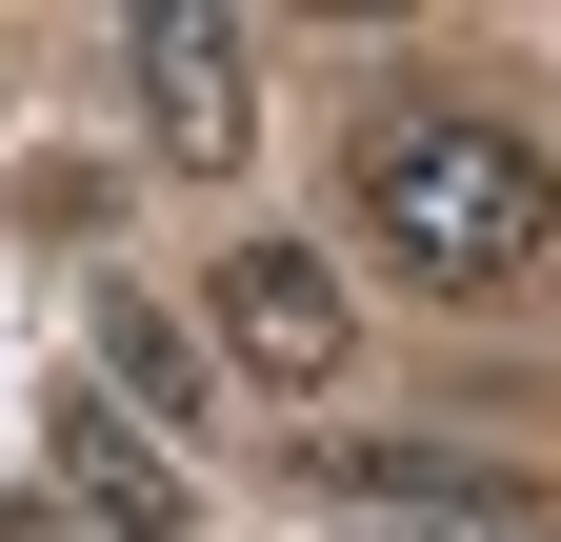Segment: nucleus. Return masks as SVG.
Segmentation results:
<instances>
[{
	"instance_id": "nucleus-1",
	"label": "nucleus",
	"mask_w": 561,
	"mask_h": 542,
	"mask_svg": "<svg viewBox=\"0 0 561 542\" xmlns=\"http://www.w3.org/2000/svg\"><path fill=\"white\" fill-rule=\"evenodd\" d=\"M362 241L401 261V282H442V302H481V282H522V261L561 241V161L522 142V121H362Z\"/></svg>"
},
{
	"instance_id": "nucleus-2",
	"label": "nucleus",
	"mask_w": 561,
	"mask_h": 542,
	"mask_svg": "<svg viewBox=\"0 0 561 542\" xmlns=\"http://www.w3.org/2000/svg\"><path fill=\"white\" fill-rule=\"evenodd\" d=\"M221 342L261 382H341V342H362V321H341V261L321 241H221Z\"/></svg>"
},
{
	"instance_id": "nucleus-3",
	"label": "nucleus",
	"mask_w": 561,
	"mask_h": 542,
	"mask_svg": "<svg viewBox=\"0 0 561 542\" xmlns=\"http://www.w3.org/2000/svg\"><path fill=\"white\" fill-rule=\"evenodd\" d=\"M140 121H161V161H241V41L201 21V0L140 21Z\"/></svg>"
},
{
	"instance_id": "nucleus-4",
	"label": "nucleus",
	"mask_w": 561,
	"mask_h": 542,
	"mask_svg": "<svg viewBox=\"0 0 561 542\" xmlns=\"http://www.w3.org/2000/svg\"><path fill=\"white\" fill-rule=\"evenodd\" d=\"M60 483H81L121 542H181V462L140 442V422H101V402H60Z\"/></svg>"
},
{
	"instance_id": "nucleus-5",
	"label": "nucleus",
	"mask_w": 561,
	"mask_h": 542,
	"mask_svg": "<svg viewBox=\"0 0 561 542\" xmlns=\"http://www.w3.org/2000/svg\"><path fill=\"white\" fill-rule=\"evenodd\" d=\"M101 382L121 402H201V342H181L161 302H101Z\"/></svg>"
},
{
	"instance_id": "nucleus-6",
	"label": "nucleus",
	"mask_w": 561,
	"mask_h": 542,
	"mask_svg": "<svg viewBox=\"0 0 561 542\" xmlns=\"http://www.w3.org/2000/svg\"><path fill=\"white\" fill-rule=\"evenodd\" d=\"M421 542H541V522H421Z\"/></svg>"
}]
</instances>
